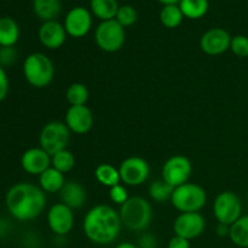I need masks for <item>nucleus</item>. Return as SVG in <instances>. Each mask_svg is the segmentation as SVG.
I'll list each match as a JSON object with an SVG mask.
<instances>
[{"instance_id": "obj_1", "label": "nucleus", "mask_w": 248, "mask_h": 248, "mask_svg": "<svg viewBox=\"0 0 248 248\" xmlns=\"http://www.w3.org/2000/svg\"><path fill=\"white\" fill-rule=\"evenodd\" d=\"M5 203L10 215L19 222L35 219L46 205L43 189L31 183H17L7 190Z\"/></svg>"}, {"instance_id": "obj_2", "label": "nucleus", "mask_w": 248, "mask_h": 248, "mask_svg": "<svg viewBox=\"0 0 248 248\" xmlns=\"http://www.w3.org/2000/svg\"><path fill=\"white\" fill-rule=\"evenodd\" d=\"M119 212L108 205H97L86 213L82 223L84 234L96 245H109L115 241L121 232Z\"/></svg>"}, {"instance_id": "obj_3", "label": "nucleus", "mask_w": 248, "mask_h": 248, "mask_svg": "<svg viewBox=\"0 0 248 248\" xmlns=\"http://www.w3.org/2000/svg\"><path fill=\"white\" fill-rule=\"evenodd\" d=\"M119 215L121 222L127 229L132 232H142L147 229L152 222L153 211L148 200L140 196H132L121 205Z\"/></svg>"}, {"instance_id": "obj_4", "label": "nucleus", "mask_w": 248, "mask_h": 248, "mask_svg": "<svg viewBox=\"0 0 248 248\" xmlns=\"http://www.w3.org/2000/svg\"><path fill=\"white\" fill-rule=\"evenodd\" d=\"M23 74L28 84L36 89L48 86L55 77V67L50 58L41 52L27 56L23 62Z\"/></svg>"}, {"instance_id": "obj_5", "label": "nucleus", "mask_w": 248, "mask_h": 248, "mask_svg": "<svg viewBox=\"0 0 248 248\" xmlns=\"http://www.w3.org/2000/svg\"><path fill=\"white\" fill-rule=\"evenodd\" d=\"M171 202L176 210L183 212H199L207 202L205 189L195 183H186L174 188Z\"/></svg>"}, {"instance_id": "obj_6", "label": "nucleus", "mask_w": 248, "mask_h": 248, "mask_svg": "<svg viewBox=\"0 0 248 248\" xmlns=\"http://www.w3.org/2000/svg\"><path fill=\"white\" fill-rule=\"evenodd\" d=\"M125 28L116 19L103 21L97 26L94 41L102 51L116 52L125 44Z\"/></svg>"}, {"instance_id": "obj_7", "label": "nucleus", "mask_w": 248, "mask_h": 248, "mask_svg": "<svg viewBox=\"0 0 248 248\" xmlns=\"http://www.w3.org/2000/svg\"><path fill=\"white\" fill-rule=\"evenodd\" d=\"M70 140V131L65 123L62 121H51L46 124L40 131L39 142L47 154L52 156L61 150L67 149Z\"/></svg>"}, {"instance_id": "obj_8", "label": "nucleus", "mask_w": 248, "mask_h": 248, "mask_svg": "<svg viewBox=\"0 0 248 248\" xmlns=\"http://www.w3.org/2000/svg\"><path fill=\"white\" fill-rule=\"evenodd\" d=\"M213 215L218 223L232 225L242 216V202L232 191L218 194L213 202Z\"/></svg>"}, {"instance_id": "obj_9", "label": "nucleus", "mask_w": 248, "mask_h": 248, "mask_svg": "<svg viewBox=\"0 0 248 248\" xmlns=\"http://www.w3.org/2000/svg\"><path fill=\"white\" fill-rule=\"evenodd\" d=\"M191 173L193 164L184 155H174L170 157L162 166V179L173 188L188 183Z\"/></svg>"}, {"instance_id": "obj_10", "label": "nucleus", "mask_w": 248, "mask_h": 248, "mask_svg": "<svg viewBox=\"0 0 248 248\" xmlns=\"http://www.w3.org/2000/svg\"><path fill=\"white\" fill-rule=\"evenodd\" d=\"M120 178L125 186H142L150 174V167L147 160L140 156H130L121 162L119 167Z\"/></svg>"}, {"instance_id": "obj_11", "label": "nucleus", "mask_w": 248, "mask_h": 248, "mask_svg": "<svg viewBox=\"0 0 248 248\" xmlns=\"http://www.w3.org/2000/svg\"><path fill=\"white\" fill-rule=\"evenodd\" d=\"M206 222L199 212H183L176 218L173 223V232L177 236L186 240H194L205 232Z\"/></svg>"}, {"instance_id": "obj_12", "label": "nucleus", "mask_w": 248, "mask_h": 248, "mask_svg": "<svg viewBox=\"0 0 248 248\" xmlns=\"http://www.w3.org/2000/svg\"><path fill=\"white\" fill-rule=\"evenodd\" d=\"M47 224L51 232L57 236L69 234L74 227L73 210L62 202L55 203L47 212Z\"/></svg>"}, {"instance_id": "obj_13", "label": "nucleus", "mask_w": 248, "mask_h": 248, "mask_svg": "<svg viewBox=\"0 0 248 248\" xmlns=\"http://www.w3.org/2000/svg\"><path fill=\"white\" fill-rule=\"evenodd\" d=\"M65 31L72 38H82L92 27V14L84 6H75L68 11L64 18Z\"/></svg>"}, {"instance_id": "obj_14", "label": "nucleus", "mask_w": 248, "mask_h": 248, "mask_svg": "<svg viewBox=\"0 0 248 248\" xmlns=\"http://www.w3.org/2000/svg\"><path fill=\"white\" fill-rule=\"evenodd\" d=\"M232 35L223 28H211L202 34L200 39V47L210 56H218L230 48Z\"/></svg>"}, {"instance_id": "obj_15", "label": "nucleus", "mask_w": 248, "mask_h": 248, "mask_svg": "<svg viewBox=\"0 0 248 248\" xmlns=\"http://www.w3.org/2000/svg\"><path fill=\"white\" fill-rule=\"evenodd\" d=\"M64 123L70 132L85 135L93 126V114L86 106H70L65 113Z\"/></svg>"}, {"instance_id": "obj_16", "label": "nucleus", "mask_w": 248, "mask_h": 248, "mask_svg": "<svg viewBox=\"0 0 248 248\" xmlns=\"http://www.w3.org/2000/svg\"><path fill=\"white\" fill-rule=\"evenodd\" d=\"M67 35L64 26L57 21L44 22L38 31L39 40L48 50L60 48L65 43Z\"/></svg>"}, {"instance_id": "obj_17", "label": "nucleus", "mask_w": 248, "mask_h": 248, "mask_svg": "<svg viewBox=\"0 0 248 248\" xmlns=\"http://www.w3.org/2000/svg\"><path fill=\"white\" fill-rule=\"evenodd\" d=\"M21 165L27 173L40 176L44 171L51 167V155L43 148H31L22 155Z\"/></svg>"}, {"instance_id": "obj_18", "label": "nucleus", "mask_w": 248, "mask_h": 248, "mask_svg": "<svg viewBox=\"0 0 248 248\" xmlns=\"http://www.w3.org/2000/svg\"><path fill=\"white\" fill-rule=\"evenodd\" d=\"M60 198L62 203L72 210L81 208L86 202V190L80 183L74 181L65 182L60 191Z\"/></svg>"}, {"instance_id": "obj_19", "label": "nucleus", "mask_w": 248, "mask_h": 248, "mask_svg": "<svg viewBox=\"0 0 248 248\" xmlns=\"http://www.w3.org/2000/svg\"><path fill=\"white\" fill-rule=\"evenodd\" d=\"M64 173L57 171L52 166L48 167L46 171H44L39 176V184H40V188L43 189L44 193H60L61 189L64 186Z\"/></svg>"}, {"instance_id": "obj_20", "label": "nucleus", "mask_w": 248, "mask_h": 248, "mask_svg": "<svg viewBox=\"0 0 248 248\" xmlns=\"http://www.w3.org/2000/svg\"><path fill=\"white\" fill-rule=\"evenodd\" d=\"M33 11L41 21H56L62 11L61 0H33Z\"/></svg>"}, {"instance_id": "obj_21", "label": "nucleus", "mask_w": 248, "mask_h": 248, "mask_svg": "<svg viewBox=\"0 0 248 248\" xmlns=\"http://www.w3.org/2000/svg\"><path fill=\"white\" fill-rule=\"evenodd\" d=\"M19 39V27L11 17H0V46L14 47Z\"/></svg>"}, {"instance_id": "obj_22", "label": "nucleus", "mask_w": 248, "mask_h": 248, "mask_svg": "<svg viewBox=\"0 0 248 248\" xmlns=\"http://www.w3.org/2000/svg\"><path fill=\"white\" fill-rule=\"evenodd\" d=\"M119 7L118 0H90L91 14L102 22L115 19Z\"/></svg>"}, {"instance_id": "obj_23", "label": "nucleus", "mask_w": 248, "mask_h": 248, "mask_svg": "<svg viewBox=\"0 0 248 248\" xmlns=\"http://www.w3.org/2000/svg\"><path fill=\"white\" fill-rule=\"evenodd\" d=\"M94 177L97 182L104 186H108L109 189L120 184V172L119 169L110 164H101L94 170Z\"/></svg>"}, {"instance_id": "obj_24", "label": "nucleus", "mask_w": 248, "mask_h": 248, "mask_svg": "<svg viewBox=\"0 0 248 248\" xmlns=\"http://www.w3.org/2000/svg\"><path fill=\"white\" fill-rule=\"evenodd\" d=\"M183 16L189 19H200L210 9L208 0H181L178 4Z\"/></svg>"}, {"instance_id": "obj_25", "label": "nucleus", "mask_w": 248, "mask_h": 248, "mask_svg": "<svg viewBox=\"0 0 248 248\" xmlns=\"http://www.w3.org/2000/svg\"><path fill=\"white\" fill-rule=\"evenodd\" d=\"M229 237L235 246L248 248V215L241 216L234 224L230 225Z\"/></svg>"}, {"instance_id": "obj_26", "label": "nucleus", "mask_w": 248, "mask_h": 248, "mask_svg": "<svg viewBox=\"0 0 248 248\" xmlns=\"http://www.w3.org/2000/svg\"><path fill=\"white\" fill-rule=\"evenodd\" d=\"M183 18V12L178 5H165L160 11V22L169 29H174L181 26Z\"/></svg>"}, {"instance_id": "obj_27", "label": "nucleus", "mask_w": 248, "mask_h": 248, "mask_svg": "<svg viewBox=\"0 0 248 248\" xmlns=\"http://www.w3.org/2000/svg\"><path fill=\"white\" fill-rule=\"evenodd\" d=\"M89 89L81 82H74L65 92V98L70 106H85L89 101Z\"/></svg>"}, {"instance_id": "obj_28", "label": "nucleus", "mask_w": 248, "mask_h": 248, "mask_svg": "<svg viewBox=\"0 0 248 248\" xmlns=\"http://www.w3.org/2000/svg\"><path fill=\"white\" fill-rule=\"evenodd\" d=\"M75 165V156L72 152L64 149L51 156V166L62 173L72 171Z\"/></svg>"}, {"instance_id": "obj_29", "label": "nucleus", "mask_w": 248, "mask_h": 248, "mask_svg": "<svg viewBox=\"0 0 248 248\" xmlns=\"http://www.w3.org/2000/svg\"><path fill=\"white\" fill-rule=\"evenodd\" d=\"M173 190V186L166 183L164 179H157L149 186V196L152 200L156 202H164V201L171 200Z\"/></svg>"}, {"instance_id": "obj_30", "label": "nucleus", "mask_w": 248, "mask_h": 248, "mask_svg": "<svg viewBox=\"0 0 248 248\" xmlns=\"http://www.w3.org/2000/svg\"><path fill=\"white\" fill-rule=\"evenodd\" d=\"M115 19L124 27V28L131 27L136 23V21H137V11H136L135 7L131 6V5H123V6L119 7Z\"/></svg>"}, {"instance_id": "obj_31", "label": "nucleus", "mask_w": 248, "mask_h": 248, "mask_svg": "<svg viewBox=\"0 0 248 248\" xmlns=\"http://www.w3.org/2000/svg\"><path fill=\"white\" fill-rule=\"evenodd\" d=\"M230 50L237 57H248V36L241 35V34L232 36V44H230Z\"/></svg>"}, {"instance_id": "obj_32", "label": "nucleus", "mask_w": 248, "mask_h": 248, "mask_svg": "<svg viewBox=\"0 0 248 248\" xmlns=\"http://www.w3.org/2000/svg\"><path fill=\"white\" fill-rule=\"evenodd\" d=\"M109 198L116 205H123L126 201L128 200V193L127 189L125 188V186H121V184H118V186H113L109 190Z\"/></svg>"}, {"instance_id": "obj_33", "label": "nucleus", "mask_w": 248, "mask_h": 248, "mask_svg": "<svg viewBox=\"0 0 248 248\" xmlns=\"http://www.w3.org/2000/svg\"><path fill=\"white\" fill-rule=\"evenodd\" d=\"M16 61V50L14 47L0 48V65H10Z\"/></svg>"}, {"instance_id": "obj_34", "label": "nucleus", "mask_w": 248, "mask_h": 248, "mask_svg": "<svg viewBox=\"0 0 248 248\" xmlns=\"http://www.w3.org/2000/svg\"><path fill=\"white\" fill-rule=\"evenodd\" d=\"M9 93V78L4 68L0 65V102L4 101Z\"/></svg>"}, {"instance_id": "obj_35", "label": "nucleus", "mask_w": 248, "mask_h": 248, "mask_svg": "<svg viewBox=\"0 0 248 248\" xmlns=\"http://www.w3.org/2000/svg\"><path fill=\"white\" fill-rule=\"evenodd\" d=\"M167 248H190V241L184 237L174 235L167 244Z\"/></svg>"}, {"instance_id": "obj_36", "label": "nucleus", "mask_w": 248, "mask_h": 248, "mask_svg": "<svg viewBox=\"0 0 248 248\" xmlns=\"http://www.w3.org/2000/svg\"><path fill=\"white\" fill-rule=\"evenodd\" d=\"M140 248H156V239L150 234L143 235L140 240Z\"/></svg>"}, {"instance_id": "obj_37", "label": "nucleus", "mask_w": 248, "mask_h": 248, "mask_svg": "<svg viewBox=\"0 0 248 248\" xmlns=\"http://www.w3.org/2000/svg\"><path fill=\"white\" fill-rule=\"evenodd\" d=\"M229 230H230V225L218 223L217 234L219 235V236H229Z\"/></svg>"}, {"instance_id": "obj_38", "label": "nucleus", "mask_w": 248, "mask_h": 248, "mask_svg": "<svg viewBox=\"0 0 248 248\" xmlns=\"http://www.w3.org/2000/svg\"><path fill=\"white\" fill-rule=\"evenodd\" d=\"M115 248H140V246L132 244V242H121Z\"/></svg>"}, {"instance_id": "obj_39", "label": "nucleus", "mask_w": 248, "mask_h": 248, "mask_svg": "<svg viewBox=\"0 0 248 248\" xmlns=\"http://www.w3.org/2000/svg\"><path fill=\"white\" fill-rule=\"evenodd\" d=\"M157 1L165 6V5H178L181 0H157Z\"/></svg>"}]
</instances>
